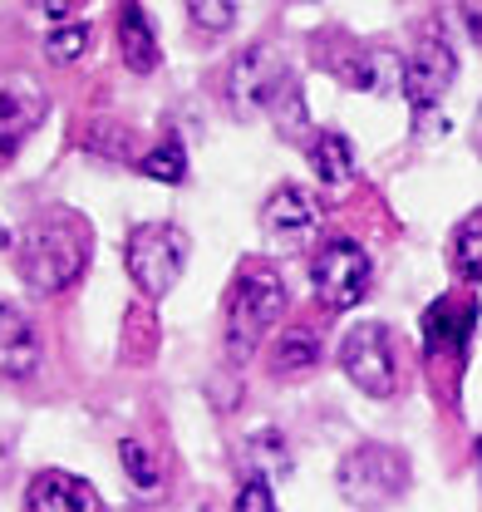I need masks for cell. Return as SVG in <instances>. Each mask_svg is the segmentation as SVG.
Segmentation results:
<instances>
[{
    "mask_svg": "<svg viewBox=\"0 0 482 512\" xmlns=\"http://www.w3.org/2000/svg\"><path fill=\"white\" fill-rule=\"evenodd\" d=\"M315 222H320V207H315L301 188H276L266 197V207H261V227H266L271 237H281V242L310 237Z\"/></svg>",
    "mask_w": 482,
    "mask_h": 512,
    "instance_id": "4fadbf2b",
    "label": "cell"
},
{
    "mask_svg": "<svg viewBox=\"0 0 482 512\" xmlns=\"http://www.w3.org/2000/svg\"><path fill=\"white\" fill-rule=\"evenodd\" d=\"M187 256H192V242H187L182 227H173V222H143L128 237V276L138 281V291L168 296L182 281V271H187Z\"/></svg>",
    "mask_w": 482,
    "mask_h": 512,
    "instance_id": "277c9868",
    "label": "cell"
},
{
    "mask_svg": "<svg viewBox=\"0 0 482 512\" xmlns=\"http://www.w3.org/2000/svg\"><path fill=\"white\" fill-rule=\"evenodd\" d=\"M458 79V60H453V50H448V40L443 35H423L419 50L404 60V94H409V104L414 109H433L443 94H448V84Z\"/></svg>",
    "mask_w": 482,
    "mask_h": 512,
    "instance_id": "ba28073f",
    "label": "cell"
},
{
    "mask_svg": "<svg viewBox=\"0 0 482 512\" xmlns=\"http://www.w3.org/2000/svg\"><path fill=\"white\" fill-rule=\"evenodd\" d=\"M246 463L256 468L251 478H281V473H291V453H286V439L276 434V429H266V434H256L251 444H246Z\"/></svg>",
    "mask_w": 482,
    "mask_h": 512,
    "instance_id": "d6986e66",
    "label": "cell"
},
{
    "mask_svg": "<svg viewBox=\"0 0 482 512\" xmlns=\"http://www.w3.org/2000/svg\"><path fill=\"white\" fill-rule=\"evenodd\" d=\"M463 20H468V30H473V40L482 45V5H463Z\"/></svg>",
    "mask_w": 482,
    "mask_h": 512,
    "instance_id": "d4e9b609",
    "label": "cell"
},
{
    "mask_svg": "<svg viewBox=\"0 0 482 512\" xmlns=\"http://www.w3.org/2000/svg\"><path fill=\"white\" fill-rule=\"evenodd\" d=\"M187 15H192V25H202V30H227L232 20H237V5H212V0H192L187 5Z\"/></svg>",
    "mask_w": 482,
    "mask_h": 512,
    "instance_id": "603a6c76",
    "label": "cell"
},
{
    "mask_svg": "<svg viewBox=\"0 0 482 512\" xmlns=\"http://www.w3.org/2000/svg\"><path fill=\"white\" fill-rule=\"evenodd\" d=\"M0 247H10V232H5V222H0Z\"/></svg>",
    "mask_w": 482,
    "mask_h": 512,
    "instance_id": "484cf974",
    "label": "cell"
},
{
    "mask_svg": "<svg viewBox=\"0 0 482 512\" xmlns=\"http://www.w3.org/2000/svg\"><path fill=\"white\" fill-rule=\"evenodd\" d=\"M40 119H45V89L30 74H0V158H10Z\"/></svg>",
    "mask_w": 482,
    "mask_h": 512,
    "instance_id": "9c48e42d",
    "label": "cell"
},
{
    "mask_svg": "<svg viewBox=\"0 0 482 512\" xmlns=\"http://www.w3.org/2000/svg\"><path fill=\"white\" fill-rule=\"evenodd\" d=\"M478 330V301H453V296H438L428 311H423V350L428 355H463L468 340Z\"/></svg>",
    "mask_w": 482,
    "mask_h": 512,
    "instance_id": "30bf717a",
    "label": "cell"
},
{
    "mask_svg": "<svg viewBox=\"0 0 482 512\" xmlns=\"http://www.w3.org/2000/svg\"><path fill=\"white\" fill-rule=\"evenodd\" d=\"M286 311V281L266 266V261H246L227 291V350L232 360H246L261 335L281 320Z\"/></svg>",
    "mask_w": 482,
    "mask_h": 512,
    "instance_id": "7a4b0ae2",
    "label": "cell"
},
{
    "mask_svg": "<svg viewBox=\"0 0 482 512\" xmlns=\"http://www.w3.org/2000/svg\"><path fill=\"white\" fill-rule=\"evenodd\" d=\"M119 458H123V468H128V478H133L138 488H148V493L158 488V478H163V473H158L153 453L138 444V439H123V444H119Z\"/></svg>",
    "mask_w": 482,
    "mask_h": 512,
    "instance_id": "44dd1931",
    "label": "cell"
},
{
    "mask_svg": "<svg viewBox=\"0 0 482 512\" xmlns=\"http://www.w3.org/2000/svg\"><path fill=\"white\" fill-rule=\"evenodd\" d=\"M40 370V335L15 306L0 301V375L5 380H30Z\"/></svg>",
    "mask_w": 482,
    "mask_h": 512,
    "instance_id": "7c38bea8",
    "label": "cell"
},
{
    "mask_svg": "<svg viewBox=\"0 0 482 512\" xmlns=\"http://www.w3.org/2000/svg\"><path fill=\"white\" fill-rule=\"evenodd\" d=\"M310 168H315V178L325 183V188H345L350 183V173H355V148H350V138L345 133H315L310 138Z\"/></svg>",
    "mask_w": 482,
    "mask_h": 512,
    "instance_id": "9a60e30c",
    "label": "cell"
},
{
    "mask_svg": "<svg viewBox=\"0 0 482 512\" xmlns=\"http://www.w3.org/2000/svg\"><path fill=\"white\" fill-rule=\"evenodd\" d=\"M84 261H89V222L69 207L40 212L15 237V271L40 296H60L64 286L84 271Z\"/></svg>",
    "mask_w": 482,
    "mask_h": 512,
    "instance_id": "6da1fadb",
    "label": "cell"
},
{
    "mask_svg": "<svg viewBox=\"0 0 482 512\" xmlns=\"http://www.w3.org/2000/svg\"><path fill=\"white\" fill-rule=\"evenodd\" d=\"M369 281H374L369 252H364L360 242H350V237H330V242L315 252V261H310V286H315L320 306H330V311L360 306Z\"/></svg>",
    "mask_w": 482,
    "mask_h": 512,
    "instance_id": "5b68a950",
    "label": "cell"
},
{
    "mask_svg": "<svg viewBox=\"0 0 482 512\" xmlns=\"http://www.w3.org/2000/svg\"><path fill=\"white\" fill-rule=\"evenodd\" d=\"M453 271L463 281H482V207L453 227Z\"/></svg>",
    "mask_w": 482,
    "mask_h": 512,
    "instance_id": "ac0fdd59",
    "label": "cell"
},
{
    "mask_svg": "<svg viewBox=\"0 0 482 512\" xmlns=\"http://www.w3.org/2000/svg\"><path fill=\"white\" fill-rule=\"evenodd\" d=\"M478 138H482V114H478Z\"/></svg>",
    "mask_w": 482,
    "mask_h": 512,
    "instance_id": "83f0119b",
    "label": "cell"
},
{
    "mask_svg": "<svg viewBox=\"0 0 482 512\" xmlns=\"http://www.w3.org/2000/svg\"><path fill=\"white\" fill-rule=\"evenodd\" d=\"M310 365H320V340L310 330H286L276 345H271V370L276 375H305Z\"/></svg>",
    "mask_w": 482,
    "mask_h": 512,
    "instance_id": "e0dca14e",
    "label": "cell"
},
{
    "mask_svg": "<svg viewBox=\"0 0 482 512\" xmlns=\"http://www.w3.org/2000/svg\"><path fill=\"white\" fill-rule=\"evenodd\" d=\"M143 173H148V178H158V183H168V188H178L182 178H187V153H182V143H163V148H153V153L143 158Z\"/></svg>",
    "mask_w": 482,
    "mask_h": 512,
    "instance_id": "ffe728a7",
    "label": "cell"
},
{
    "mask_svg": "<svg viewBox=\"0 0 482 512\" xmlns=\"http://www.w3.org/2000/svg\"><path fill=\"white\" fill-rule=\"evenodd\" d=\"M84 45H89V25H84V20H79V25H64V30H55V35L45 40V60L69 64L84 55Z\"/></svg>",
    "mask_w": 482,
    "mask_h": 512,
    "instance_id": "7402d4cb",
    "label": "cell"
},
{
    "mask_svg": "<svg viewBox=\"0 0 482 512\" xmlns=\"http://www.w3.org/2000/svg\"><path fill=\"white\" fill-rule=\"evenodd\" d=\"M350 84L364 89V94H374V99H384V94L404 89V60L389 55V50H369V55H360L350 64Z\"/></svg>",
    "mask_w": 482,
    "mask_h": 512,
    "instance_id": "2e32d148",
    "label": "cell"
},
{
    "mask_svg": "<svg viewBox=\"0 0 482 512\" xmlns=\"http://www.w3.org/2000/svg\"><path fill=\"white\" fill-rule=\"evenodd\" d=\"M232 512H276V493H271V483H266V478H246V488L237 493Z\"/></svg>",
    "mask_w": 482,
    "mask_h": 512,
    "instance_id": "cb8c5ba5",
    "label": "cell"
},
{
    "mask_svg": "<svg viewBox=\"0 0 482 512\" xmlns=\"http://www.w3.org/2000/svg\"><path fill=\"white\" fill-rule=\"evenodd\" d=\"M119 50L133 74H153L163 50H158V35H153V20L138 10V5H123L119 10Z\"/></svg>",
    "mask_w": 482,
    "mask_h": 512,
    "instance_id": "5bb4252c",
    "label": "cell"
},
{
    "mask_svg": "<svg viewBox=\"0 0 482 512\" xmlns=\"http://www.w3.org/2000/svg\"><path fill=\"white\" fill-rule=\"evenodd\" d=\"M281 89H291L286 84V69H281V60L266 45H251L232 64V74H227V94H232V109H237L241 119H251L261 109H276V99H286Z\"/></svg>",
    "mask_w": 482,
    "mask_h": 512,
    "instance_id": "52a82bcc",
    "label": "cell"
},
{
    "mask_svg": "<svg viewBox=\"0 0 482 512\" xmlns=\"http://www.w3.org/2000/svg\"><path fill=\"white\" fill-rule=\"evenodd\" d=\"M478 463H482V439H478Z\"/></svg>",
    "mask_w": 482,
    "mask_h": 512,
    "instance_id": "4316f807",
    "label": "cell"
},
{
    "mask_svg": "<svg viewBox=\"0 0 482 512\" xmlns=\"http://www.w3.org/2000/svg\"><path fill=\"white\" fill-rule=\"evenodd\" d=\"M409 488V458L389 444H360L340 458V493L345 503L364 512H379Z\"/></svg>",
    "mask_w": 482,
    "mask_h": 512,
    "instance_id": "3957f363",
    "label": "cell"
},
{
    "mask_svg": "<svg viewBox=\"0 0 482 512\" xmlns=\"http://www.w3.org/2000/svg\"><path fill=\"white\" fill-rule=\"evenodd\" d=\"M25 512H99V493L89 478H74L64 468H45L25 488Z\"/></svg>",
    "mask_w": 482,
    "mask_h": 512,
    "instance_id": "8fae6325",
    "label": "cell"
},
{
    "mask_svg": "<svg viewBox=\"0 0 482 512\" xmlns=\"http://www.w3.org/2000/svg\"><path fill=\"white\" fill-rule=\"evenodd\" d=\"M340 365L355 389H364L369 399H389L399 389V365H394V340L384 325H355L340 345Z\"/></svg>",
    "mask_w": 482,
    "mask_h": 512,
    "instance_id": "8992f818",
    "label": "cell"
}]
</instances>
